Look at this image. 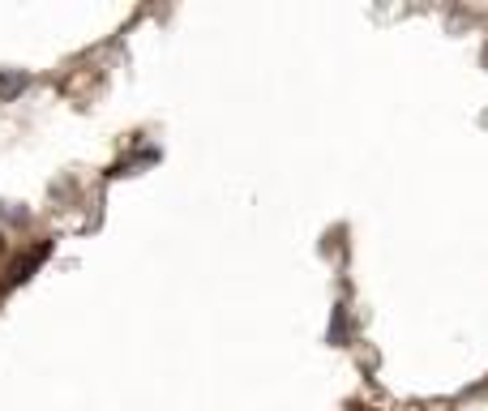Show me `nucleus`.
Listing matches in <instances>:
<instances>
[{
  "mask_svg": "<svg viewBox=\"0 0 488 411\" xmlns=\"http://www.w3.org/2000/svg\"><path fill=\"white\" fill-rule=\"evenodd\" d=\"M47 253H51V244H39V248H30V253L22 257V262H13V270H9V283H22V279H30V270L43 262Z\"/></svg>",
  "mask_w": 488,
  "mask_h": 411,
  "instance_id": "f257e3e1",
  "label": "nucleus"
},
{
  "mask_svg": "<svg viewBox=\"0 0 488 411\" xmlns=\"http://www.w3.org/2000/svg\"><path fill=\"white\" fill-rule=\"evenodd\" d=\"M22 86H26V77H22V73H0V94H5V99H13Z\"/></svg>",
  "mask_w": 488,
  "mask_h": 411,
  "instance_id": "f03ea898",
  "label": "nucleus"
}]
</instances>
